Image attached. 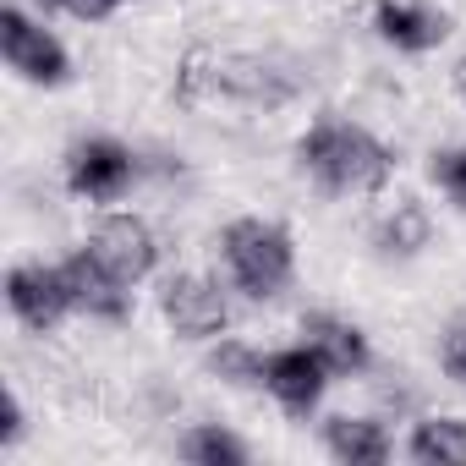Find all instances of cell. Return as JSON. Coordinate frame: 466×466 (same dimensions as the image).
<instances>
[{"instance_id":"8","label":"cell","mask_w":466,"mask_h":466,"mask_svg":"<svg viewBox=\"0 0 466 466\" xmlns=\"http://www.w3.org/2000/svg\"><path fill=\"white\" fill-rule=\"evenodd\" d=\"M329 362L297 340V346H280V351H264V395L286 411V417H313L329 395Z\"/></svg>"},{"instance_id":"23","label":"cell","mask_w":466,"mask_h":466,"mask_svg":"<svg viewBox=\"0 0 466 466\" xmlns=\"http://www.w3.org/2000/svg\"><path fill=\"white\" fill-rule=\"evenodd\" d=\"M39 6H45V12H72L77 0H39Z\"/></svg>"},{"instance_id":"9","label":"cell","mask_w":466,"mask_h":466,"mask_svg":"<svg viewBox=\"0 0 466 466\" xmlns=\"http://www.w3.org/2000/svg\"><path fill=\"white\" fill-rule=\"evenodd\" d=\"M6 308L28 335H50L61 319L77 313L61 264H12L6 269Z\"/></svg>"},{"instance_id":"17","label":"cell","mask_w":466,"mask_h":466,"mask_svg":"<svg viewBox=\"0 0 466 466\" xmlns=\"http://www.w3.org/2000/svg\"><path fill=\"white\" fill-rule=\"evenodd\" d=\"M208 373L225 379V384H258V390H264V351L248 346V340L219 335V340L208 346Z\"/></svg>"},{"instance_id":"3","label":"cell","mask_w":466,"mask_h":466,"mask_svg":"<svg viewBox=\"0 0 466 466\" xmlns=\"http://www.w3.org/2000/svg\"><path fill=\"white\" fill-rule=\"evenodd\" d=\"M176 94H181L187 105H198V99H230V105L280 110V105L297 99V77H291L280 61H269V56H242V50H230V56H187Z\"/></svg>"},{"instance_id":"5","label":"cell","mask_w":466,"mask_h":466,"mask_svg":"<svg viewBox=\"0 0 466 466\" xmlns=\"http://www.w3.org/2000/svg\"><path fill=\"white\" fill-rule=\"evenodd\" d=\"M83 248H88L116 280H127V286H143V280L154 275V264H159V237H154V225H148L143 214H132V208L99 214Z\"/></svg>"},{"instance_id":"21","label":"cell","mask_w":466,"mask_h":466,"mask_svg":"<svg viewBox=\"0 0 466 466\" xmlns=\"http://www.w3.org/2000/svg\"><path fill=\"white\" fill-rule=\"evenodd\" d=\"M121 6H132V0H77L72 17H77V23H105V17H116Z\"/></svg>"},{"instance_id":"15","label":"cell","mask_w":466,"mask_h":466,"mask_svg":"<svg viewBox=\"0 0 466 466\" xmlns=\"http://www.w3.org/2000/svg\"><path fill=\"white\" fill-rule=\"evenodd\" d=\"M406 455L417 466H466V422L461 417H417L406 433Z\"/></svg>"},{"instance_id":"22","label":"cell","mask_w":466,"mask_h":466,"mask_svg":"<svg viewBox=\"0 0 466 466\" xmlns=\"http://www.w3.org/2000/svg\"><path fill=\"white\" fill-rule=\"evenodd\" d=\"M455 94H461V99H466V56H461V61H455Z\"/></svg>"},{"instance_id":"18","label":"cell","mask_w":466,"mask_h":466,"mask_svg":"<svg viewBox=\"0 0 466 466\" xmlns=\"http://www.w3.org/2000/svg\"><path fill=\"white\" fill-rule=\"evenodd\" d=\"M433 181H439V192L455 203V208H466V143L461 148H444V154H433Z\"/></svg>"},{"instance_id":"10","label":"cell","mask_w":466,"mask_h":466,"mask_svg":"<svg viewBox=\"0 0 466 466\" xmlns=\"http://www.w3.org/2000/svg\"><path fill=\"white\" fill-rule=\"evenodd\" d=\"M373 28L400 56H428L450 39V12L433 0H373Z\"/></svg>"},{"instance_id":"20","label":"cell","mask_w":466,"mask_h":466,"mask_svg":"<svg viewBox=\"0 0 466 466\" xmlns=\"http://www.w3.org/2000/svg\"><path fill=\"white\" fill-rule=\"evenodd\" d=\"M23 433H28V417H23V400L17 395H6V422H0V450H17L23 444Z\"/></svg>"},{"instance_id":"11","label":"cell","mask_w":466,"mask_h":466,"mask_svg":"<svg viewBox=\"0 0 466 466\" xmlns=\"http://www.w3.org/2000/svg\"><path fill=\"white\" fill-rule=\"evenodd\" d=\"M61 275H66V291H72V308L83 319H99V324H121L132 313V286L116 280L88 248H77L72 258H61Z\"/></svg>"},{"instance_id":"7","label":"cell","mask_w":466,"mask_h":466,"mask_svg":"<svg viewBox=\"0 0 466 466\" xmlns=\"http://www.w3.org/2000/svg\"><path fill=\"white\" fill-rule=\"evenodd\" d=\"M159 313L181 340H219L230 329V297L214 275H170L159 286Z\"/></svg>"},{"instance_id":"19","label":"cell","mask_w":466,"mask_h":466,"mask_svg":"<svg viewBox=\"0 0 466 466\" xmlns=\"http://www.w3.org/2000/svg\"><path fill=\"white\" fill-rule=\"evenodd\" d=\"M439 368H444L455 384H466V324H455V329L439 340Z\"/></svg>"},{"instance_id":"12","label":"cell","mask_w":466,"mask_h":466,"mask_svg":"<svg viewBox=\"0 0 466 466\" xmlns=\"http://www.w3.org/2000/svg\"><path fill=\"white\" fill-rule=\"evenodd\" d=\"M302 340L329 362L335 379H351V373H368V368H373L368 335H362L351 319H340V313H302Z\"/></svg>"},{"instance_id":"6","label":"cell","mask_w":466,"mask_h":466,"mask_svg":"<svg viewBox=\"0 0 466 466\" xmlns=\"http://www.w3.org/2000/svg\"><path fill=\"white\" fill-rule=\"evenodd\" d=\"M137 181V154L121 137H77L66 148V192L83 203H121Z\"/></svg>"},{"instance_id":"13","label":"cell","mask_w":466,"mask_h":466,"mask_svg":"<svg viewBox=\"0 0 466 466\" xmlns=\"http://www.w3.org/2000/svg\"><path fill=\"white\" fill-rule=\"evenodd\" d=\"M324 450H329V461H340V466H384V461L395 455V439H390V428H384L379 417H351V411H340V417L324 422Z\"/></svg>"},{"instance_id":"14","label":"cell","mask_w":466,"mask_h":466,"mask_svg":"<svg viewBox=\"0 0 466 466\" xmlns=\"http://www.w3.org/2000/svg\"><path fill=\"white\" fill-rule=\"evenodd\" d=\"M428 237H433V219H428V208L417 198H395L373 225V248L384 258H417L428 248Z\"/></svg>"},{"instance_id":"16","label":"cell","mask_w":466,"mask_h":466,"mask_svg":"<svg viewBox=\"0 0 466 466\" xmlns=\"http://www.w3.org/2000/svg\"><path fill=\"white\" fill-rule=\"evenodd\" d=\"M176 455L192 461V466H248V461H253V450L230 433V428H219V422H192V428L181 433Z\"/></svg>"},{"instance_id":"1","label":"cell","mask_w":466,"mask_h":466,"mask_svg":"<svg viewBox=\"0 0 466 466\" xmlns=\"http://www.w3.org/2000/svg\"><path fill=\"white\" fill-rule=\"evenodd\" d=\"M297 165L324 192H340V198L346 192H384L395 176V148L346 116H319L297 137Z\"/></svg>"},{"instance_id":"4","label":"cell","mask_w":466,"mask_h":466,"mask_svg":"<svg viewBox=\"0 0 466 466\" xmlns=\"http://www.w3.org/2000/svg\"><path fill=\"white\" fill-rule=\"evenodd\" d=\"M0 56H6V66H12L23 83H34V88H61V83H72V56H66V45H61L39 17H28L17 0H6V6H0Z\"/></svg>"},{"instance_id":"2","label":"cell","mask_w":466,"mask_h":466,"mask_svg":"<svg viewBox=\"0 0 466 466\" xmlns=\"http://www.w3.org/2000/svg\"><path fill=\"white\" fill-rule=\"evenodd\" d=\"M219 264L230 291H242L248 302H275L297 280V242L280 219L242 214L219 230Z\"/></svg>"}]
</instances>
